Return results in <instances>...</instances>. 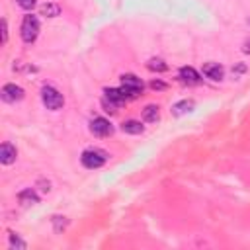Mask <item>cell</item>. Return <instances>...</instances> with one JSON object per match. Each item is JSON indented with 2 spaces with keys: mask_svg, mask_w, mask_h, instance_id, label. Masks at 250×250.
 <instances>
[{
  "mask_svg": "<svg viewBox=\"0 0 250 250\" xmlns=\"http://www.w3.org/2000/svg\"><path fill=\"white\" fill-rule=\"evenodd\" d=\"M20 36H22V39H24L26 43H34V41L37 39V36H39V20H37V16L30 14V16H26V18L22 20Z\"/></svg>",
  "mask_w": 250,
  "mask_h": 250,
  "instance_id": "1",
  "label": "cell"
},
{
  "mask_svg": "<svg viewBox=\"0 0 250 250\" xmlns=\"http://www.w3.org/2000/svg\"><path fill=\"white\" fill-rule=\"evenodd\" d=\"M80 161H82V164H84L86 168L94 170V168H100V166H104V164L107 162V153L102 151V149H86V151L82 153Z\"/></svg>",
  "mask_w": 250,
  "mask_h": 250,
  "instance_id": "2",
  "label": "cell"
},
{
  "mask_svg": "<svg viewBox=\"0 0 250 250\" xmlns=\"http://www.w3.org/2000/svg\"><path fill=\"white\" fill-rule=\"evenodd\" d=\"M121 90L125 96H127V100H133L143 92V80L137 78L135 74H123L121 76Z\"/></svg>",
  "mask_w": 250,
  "mask_h": 250,
  "instance_id": "3",
  "label": "cell"
},
{
  "mask_svg": "<svg viewBox=\"0 0 250 250\" xmlns=\"http://www.w3.org/2000/svg\"><path fill=\"white\" fill-rule=\"evenodd\" d=\"M41 100H43V106H45L47 109H53V111L61 109L63 104H65L63 94H61L57 88H53V86H43V90H41Z\"/></svg>",
  "mask_w": 250,
  "mask_h": 250,
  "instance_id": "4",
  "label": "cell"
},
{
  "mask_svg": "<svg viewBox=\"0 0 250 250\" xmlns=\"http://www.w3.org/2000/svg\"><path fill=\"white\" fill-rule=\"evenodd\" d=\"M90 133L96 137H109L113 133V125L106 117H94L90 121Z\"/></svg>",
  "mask_w": 250,
  "mask_h": 250,
  "instance_id": "5",
  "label": "cell"
},
{
  "mask_svg": "<svg viewBox=\"0 0 250 250\" xmlns=\"http://www.w3.org/2000/svg\"><path fill=\"white\" fill-rule=\"evenodd\" d=\"M2 100L8 104H16L24 100V88L18 84H4L2 86Z\"/></svg>",
  "mask_w": 250,
  "mask_h": 250,
  "instance_id": "6",
  "label": "cell"
},
{
  "mask_svg": "<svg viewBox=\"0 0 250 250\" xmlns=\"http://www.w3.org/2000/svg\"><path fill=\"white\" fill-rule=\"evenodd\" d=\"M16 157H18L16 147L12 143H2V147H0V162L8 166V164H12L16 161Z\"/></svg>",
  "mask_w": 250,
  "mask_h": 250,
  "instance_id": "7",
  "label": "cell"
},
{
  "mask_svg": "<svg viewBox=\"0 0 250 250\" xmlns=\"http://www.w3.org/2000/svg\"><path fill=\"white\" fill-rule=\"evenodd\" d=\"M203 74L207 76V78H211V80H223V76H225V69L219 65V63H205L203 65Z\"/></svg>",
  "mask_w": 250,
  "mask_h": 250,
  "instance_id": "8",
  "label": "cell"
},
{
  "mask_svg": "<svg viewBox=\"0 0 250 250\" xmlns=\"http://www.w3.org/2000/svg\"><path fill=\"white\" fill-rule=\"evenodd\" d=\"M18 201L24 205V207H30V205H37L39 203V196L34 188H26L18 194Z\"/></svg>",
  "mask_w": 250,
  "mask_h": 250,
  "instance_id": "9",
  "label": "cell"
},
{
  "mask_svg": "<svg viewBox=\"0 0 250 250\" xmlns=\"http://www.w3.org/2000/svg\"><path fill=\"white\" fill-rule=\"evenodd\" d=\"M180 78L186 84H199L201 82V74L194 67H182L180 69Z\"/></svg>",
  "mask_w": 250,
  "mask_h": 250,
  "instance_id": "10",
  "label": "cell"
},
{
  "mask_svg": "<svg viewBox=\"0 0 250 250\" xmlns=\"http://www.w3.org/2000/svg\"><path fill=\"white\" fill-rule=\"evenodd\" d=\"M104 98H107L109 102H113L115 106H121V104H125V102H127V96H125L123 94V90L121 88H106L104 90Z\"/></svg>",
  "mask_w": 250,
  "mask_h": 250,
  "instance_id": "11",
  "label": "cell"
},
{
  "mask_svg": "<svg viewBox=\"0 0 250 250\" xmlns=\"http://www.w3.org/2000/svg\"><path fill=\"white\" fill-rule=\"evenodd\" d=\"M121 131L123 133H129V135H141L145 131V127L141 125V121H135V119H127L121 123Z\"/></svg>",
  "mask_w": 250,
  "mask_h": 250,
  "instance_id": "12",
  "label": "cell"
},
{
  "mask_svg": "<svg viewBox=\"0 0 250 250\" xmlns=\"http://www.w3.org/2000/svg\"><path fill=\"white\" fill-rule=\"evenodd\" d=\"M159 117H161V113H159V106L149 104V106L143 109V121H145V123H157V121H159Z\"/></svg>",
  "mask_w": 250,
  "mask_h": 250,
  "instance_id": "13",
  "label": "cell"
},
{
  "mask_svg": "<svg viewBox=\"0 0 250 250\" xmlns=\"http://www.w3.org/2000/svg\"><path fill=\"white\" fill-rule=\"evenodd\" d=\"M39 12H41V16L57 18V16L61 14V6H59V4H53V2H47V4H43V6L39 8Z\"/></svg>",
  "mask_w": 250,
  "mask_h": 250,
  "instance_id": "14",
  "label": "cell"
},
{
  "mask_svg": "<svg viewBox=\"0 0 250 250\" xmlns=\"http://www.w3.org/2000/svg\"><path fill=\"white\" fill-rule=\"evenodd\" d=\"M192 109H194V102H192V100H182V102L174 104L172 113H174V115H184V113H188V111H192Z\"/></svg>",
  "mask_w": 250,
  "mask_h": 250,
  "instance_id": "15",
  "label": "cell"
},
{
  "mask_svg": "<svg viewBox=\"0 0 250 250\" xmlns=\"http://www.w3.org/2000/svg\"><path fill=\"white\" fill-rule=\"evenodd\" d=\"M147 69L153 71V72H166L168 71V65L162 61V59H151L147 63Z\"/></svg>",
  "mask_w": 250,
  "mask_h": 250,
  "instance_id": "16",
  "label": "cell"
},
{
  "mask_svg": "<svg viewBox=\"0 0 250 250\" xmlns=\"http://www.w3.org/2000/svg\"><path fill=\"white\" fill-rule=\"evenodd\" d=\"M10 246H12V248H16V250H26V246H28V244H26L18 234L10 232Z\"/></svg>",
  "mask_w": 250,
  "mask_h": 250,
  "instance_id": "17",
  "label": "cell"
},
{
  "mask_svg": "<svg viewBox=\"0 0 250 250\" xmlns=\"http://www.w3.org/2000/svg\"><path fill=\"white\" fill-rule=\"evenodd\" d=\"M53 223H55V231H57V232H61V231L67 227V219L61 217V215H55V217H53Z\"/></svg>",
  "mask_w": 250,
  "mask_h": 250,
  "instance_id": "18",
  "label": "cell"
},
{
  "mask_svg": "<svg viewBox=\"0 0 250 250\" xmlns=\"http://www.w3.org/2000/svg\"><path fill=\"white\" fill-rule=\"evenodd\" d=\"M16 2L20 4V8H24V10H34L36 8V0H16Z\"/></svg>",
  "mask_w": 250,
  "mask_h": 250,
  "instance_id": "19",
  "label": "cell"
},
{
  "mask_svg": "<svg viewBox=\"0 0 250 250\" xmlns=\"http://www.w3.org/2000/svg\"><path fill=\"white\" fill-rule=\"evenodd\" d=\"M151 88H153V90H166V84L161 82V80H153V82H151Z\"/></svg>",
  "mask_w": 250,
  "mask_h": 250,
  "instance_id": "20",
  "label": "cell"
},
{
  "mask_svg": "<svg viewBox=\"0 0 250 250\" xmlns=\"http://www.w3.org/2000/svg\"><path fill=\"white\" fill-rule=\"evenodd\" d=\"M8 41V24H6V20H2V43H6Z\"/></svg>",
  "mask_w": 250,
  "mask_h": 250,
  "instance_id": "21",
  "label": "cell"
},
{
  "mask_svg": "<svg viewBox=\"0 0 250 250\" xmlns=\"http://www.w3.org/2000/svg\"><path fill=\"white\" fill-rule=\"evenodd\" d=\"M244 71H246V67H244V65H238V67L232 69V74H242Z\"/></svg>",
  "mask_w": 250,
  "mask_h": 250,
  "instance_id": "22",
  "label": "cell"
},
{
  "mask_svg": "<svg viewBox=\"0 0 250 250\" xmlns=\"http://www.w3.org/2000/svg\"><path fill=\"white\" fill-rule=\"evenodd\" d=\"M244 53H250V41H248V43H244Z\"/></svg>",
  "mask_w": 250,
  "mask_h": 250,
  "instance_id": "23",
  "label": "cell"
}]
</instances>
